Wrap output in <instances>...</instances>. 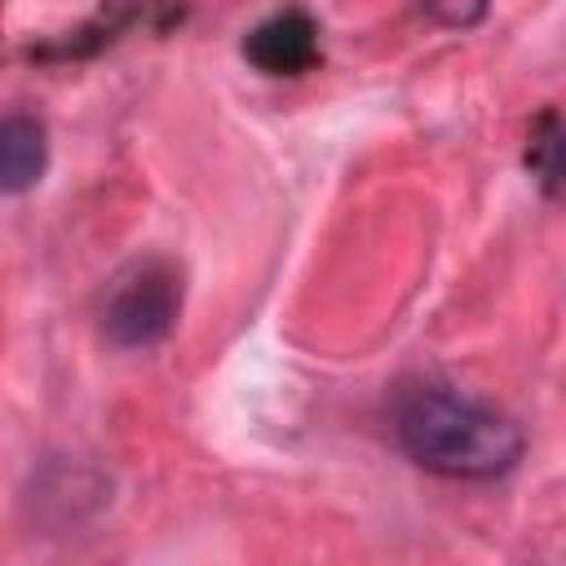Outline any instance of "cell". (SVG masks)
Here are the masks:
<instances>
[{"instance_id":"6da1fadb","label":"cell","mask_w":566,"mask_h":566,"mask_svg":"<svg viewBox=\"0 0 566 566\" xmlns=\"http://www.w3.org/2000/svg\"><path fill=\"white\" fill-rule=\"evenodd\" d=\"M394 438L420 469L455 482L504 478L526 451L513 416L438 385H420L398 398Z\"/></svg>"},{"instance_id":"7a4b0ae2","label":"cell","mask_w":566,"mask_h":566,"mask_svg":"<svg viewBox=\"0 0 566 566\" xmlns=\"http://www.w3.org/2000/svg\"><path fill=\"white\" fill-rule=\"evenodd\" d=\"M181 270L164 256L133 261L124 274H115L106 305H102V336L115 349H150L159 345L177 318H181Z\"/></svg>"},{"instance_id":"3957f363","label":"cell","mask_w":566,"mask_h":566,"mask_svg":"<svg viewBox=\"0 0 566 566\" xmlns=\"http://www.w3.org/2000/svg\"><path fill=\"white\" fill-rule=\"evenodd\" d=\"M243 53L252 66H261L265 75H296L314 62L318 53V27L301 13V9H287V13H274L265 18L248 40H243Z\"/></svg>"},{"instance_id":"277c9868","label":"cell","mask_w":566,"mask_h":566,"mask_svg":"<svg viewBox=\"0 0 566 566\" xmlns=\"http://www.w3.org/2000/svg\"><path fill=\"white\" fill-rule=\"evenodd\" d=\"M49 172V128L27 111L0 115V190L27 195Z\"/></svg>"},{"instance_id":"5b68a950","label":"cell","mask_w":566,"mask_h":566,"mask_svg":"<svg viewBox=\"0 0 566 566\" xmlns=\"http://www.w3.org/2000/svg\"><path fill=\"white\" fill-rule=\"evenodd\" d=\"M526 164H531V177L544 186V195L548 199H557V190H562V119L548 111L544 119H539V128L531 133V155H526Z\"/></svg>"},{"instance_id":"8992f818","label":"cell","mask_w":566,"mask_h":566,"mask_svg":"<svg viewBox=\"0 0 566 566\" xmlns=\"http://www.w3.org/2000/svg\"><path fill=\"white\" fill-rule=\"evenodd\" d=\"M486 4L491 0H420V9L447 27V31H464V27H478L486 18Z\"/></svg>"}]
</instances>
